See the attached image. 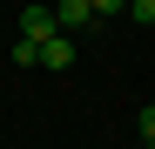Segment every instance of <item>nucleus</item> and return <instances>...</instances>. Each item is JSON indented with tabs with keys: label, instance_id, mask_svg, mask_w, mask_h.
Listing matches in <instances>:
<instances>
[{
	"label": "nucleus",
	"instance_id": "obj_1",
	"mask_svg": "<svg viewBox=\"0 0 155 149\" xmlns=\"http://www.w3.org/2000/svg\"><path fill=\"white\" fill-rule=\"evenodd\" d=\"M54 27H61V34L94 27V7H88V0H54Z\"/></svg>",
	"mask_w": 155,
	"mask_h": 149
},
{
	"label": "nucleus",
	"instance_id": "obj_2",
	"mask_svg": "<svg viewBox=\"0 0 155 149\" xmlns=\"http://www.w3.org/2000/svg\"><path fill=\"white\" fill-rule=\"evenodd\" d=\"M41 68L68 74V68H74V34H47V41H41Z\"/></svg>",
	"mask_w": 155,
	"mask_h": 149
},
{
	"label": "nucleus",
	"instance_id": "obj_3",
	"mask_svg": "<svg viewBox=\"0 0 155 149\" xmlns=\"http://www.w3.org/2000/svg\"><path fill=\"white\" fill-rule=\"evenodd\" d=\"M20 34H27V41H47V34H61V27H54V7H20Z\"/></svg>",
	"mask_w": 155,
	"mask_h": 149
},
{
	"label": "nucleus",
	"instance_id": "obj_4",
	"mask_svg": "<svg viewBox=\"0 0 155 149\" xmlns=\"http://www.w3.org/2000/svg\"><path fill=\"white\" fill-rule=\"evenodd\" d=\"M14 68H41V41L20 34V41H14Z\"/></svg>",
	"mask_w": 155,
	"mask_h": 149
},
{
	"label": "nucleus",
	"instance_id": "obj_5",
	"mask_svg": "<svg viewBox=\"0 0 155 149\" xmlns=\"http://www.w3.org/2000/svg\"><path fill=\"white\" fill-rule=\"evenodd\" d=\"M128 20L135 27H155V0H128Z\"/></svg>",
	"mask_w": 155,
	"mask_h": 149
},
{
	"label": "nucleus",
	"instance_id": "obj_6",
	"mask_svg": "<svg viewBox=\"0 0 155 149\" xmlns=\"http://www.w3.org/2000/svg\"><path fill=\"white\" fill-rule=\"evenodd\" d=\"M135 129H142V149H155V102H148V109L135 115Z\"/></svg>",
	"mask_w": 155,
	"mask_h": 149
},
{
	"label": "nucleus",
	"instance_id": "obj_7",
	"mask_svg": "<svg viewBox=\"0 0 155 149\" xmlns=\"http://www.w3.org/2000/svg\"><path fill=\"white\" fill-rule=\"evenodd\" d=\"M94 7V20H115V14H128V0H88Z\"/></svg>",
	"mask_w": 155,
	"mask_h": 149
}]
</instances>
